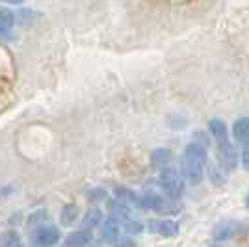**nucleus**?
<instances>
[{
  "label": "nucleus",
  "instance_id": "obj_23",
  "mask_svg": "<svg viewBox=\"0 0 249 247\" xmlns=\"http://www.w3.org/2000/svg\"><path fill=\"white\" fill-rule=\"evenodd\" d=\"M10 247H21V244H19V242H17V244H11Z\"/></svg>",
  "mask_w": 249,
  "mask_h": 247
},
{
  "label": "nucleus",
  "instance_id": "obj_14",
  "mask_svg": "<svg viewBox=\"0 0 249 247\" xmlns=\"http://www.w3.org/2000/svg\"><path fill=\"white\" fill-rule=\"evenodd\" d=\"M151 162L155 167H160V169H164L169 165L171 162V151L169 149H155L153 153H151Z\"/></svg>",
  "mask_w": 249,
  "mask_h": 247
},
{
  "label": "nucleus",
  "instance_id": "obj_9",
  "mask_svg": "<svg viewBox=\"0 0 249 247\" xmlns=\"http://www.w3.org/2000/svg\"><path fill=\"white\" fill-rule=\"evenodd\" d=\"M119 236V223L114 217H108L101 223V238L108 244H114L115 238Z\"/></svg>",
  "mask_w": 249,
  "mask_h": 247
},
{
  "label": "nucleus",
  "instance_id": "obj_15",
  "mask_svg": "<svg viewBox=\"0 0 249 247\" xmlns=\"http://www.w3.org/2000/svg\"><path fill=\"white\" fill-rule=\"evenodd\" d=\"M15 24V15L6 8H0V35L10 34Z\"/></svg>",
  "mask_w": 249,
  "mask_h": 247
},
{
  "label": "nucleus",
  "instance_id": "obj_19",
  "mask_svg": "<svg viewBox=\"0 0 249 247\" xmlns=\"http://www.w3.org/2000/svg\"><path fill=\"white\" fill-rule=\"evenodd\" d=\"M114 247H136L134 238L130 234H124V236H117L114 242Z\"/></svg>",
  "mask_w": 249,
  "mask_h": 247
},
{
  "label": "nucleus",
  "instance_id": "obj_2",
  "mask_svg": "<svg viewBox=\"0 0 249 247\" xmlns=\"http://www.w3.org/2000/svg\"><path fill=\"white\" fill-rule=\"evenodd\" d=\"M160 188L169 199H178L184 194V176L171 167H164L160 173Z\"/></svg>",
  "mask_w": 249,
  "mask_h": 247
},
{
  "label": "nucleus",
  "instance_id": "obj_11",
  "mask_svg": "<svg viewBox=\"0 0 249 247\" xmlns=\"http://www.w3.org/2000/svg\"><path fill=\"white\" fill-rule=\"evenodd\" d=\"M208 130H210V134H212L216 143L227 140V124L223 123L221 119H218V117H214V119L208 121Z\"/></svg>",
  "mask_w": 249,
  "mask_h": 247
},
{
  "label": "nucleus",
  "instance_id": "obj_12",
  "mask_svg": "<svg viewBox=\"0 0 249 247\" xmlns=\"http://www.w3.org/2000/svg\"><path fill=\"white\" fill-rule=\"evenodd\" d=\"M103 223V212L99 208H91L86 212V216L82 217V229L84 230H93L95 227H99Z\"/></svg>",
  "mask_w": 249,
  "mask_h": 247
},
{
  "label": "nucleus",
  "instance_id": "obj_18",
  "mask_svg": "<svg viewBox=\"0 0 249 247\" xmlns=\"http://www.w3.org/2000/svg\"><path fill=\"white\" fill-rule=\"evenodd\" d=\"M47 210H37V212H34L30 216V219H28V225L30 227H36V225H41V223H45V219H47Z\"/></svg>",
  "mask_w": 249,
  "mask_h": 247
},
{
  "label": "nucleus",
  "instance_id": "obj_16",
  "mask_svg": "<svg viewBox=\"0 0 249 247\" xmlns=\"http://www.w3.org/2000/svg\"><path fill=\"white\" fill-rule=\"evenodd\" d=\"M78 216H80V210H78V206L76 205H65L62 208V223L63 225H73L74 221L78 219Z\"/></svg>",
  "mask_w": 249,
  "mask_h": 247
},
{
  "label": "nucleus",
  "instance_id": "obj_6",
  "mask_svg": "<svg viewBox=\"0 0 249 247\" xmlns=\"http://www.w3.org/2000/svg\"><path fill=\"white\" fill-rule=\"evenodd\" d=\"M164 197L160 195V192L155 190V188H145L143 194L140 195V203L138 206L140 208H145V210H158L160 206L164 205Z\"/></svg>",
  "mask_w": 249,
  "mask_h": 247
},
{
  "label": "nucleus",
  "instance_id": "obj_10",
  "mask_svg": "<svg viewBox=\"0 0 249 247\" xmlns=\"http://www.w3.org/2000/svg\"><path fill=\"white\" fill-rule=\"evenodd\" d=\"M89 240H91V232H89V230H84V229H80V230L71 232L69 236L65 238L63 246H65V247H88Z\"/></svg>",
  "mask_w": 249,
  "mask_h": 247
},
{
  "label": "nucleus",
  "instance_id": "obj_20",
  "mask_svg": "<svg viewBox=\"0 0 249 247\" xmlns=\"http://www.w3.org/2000/svg\"><path fill=\"white\" fill-rule=\"evenodd\" d=\"M240 158H242V165H244V169L249 171V145L248 147H244V151H242Z\"/></svg>",
  "mask_w": 249,
  "mask_h": 247
},
{
  "label": "nucleus",
  "instance_id": "obj_3",
  "mask_svg": "<svg viewBox=\"0 0 249 247\" xmlns=\"http://www.w3.org/2000/svg\"><path fill=\"white\" fill-rule=\"evenodd\" d=\"M218 162L223 173H232L234 167L238 165V153L234 149V145L227 140L218 141Z\"/></svg>",
  "mask_w": 249,
  "mask_h": 247
},
{
  "label": "nucleus",
  "instance_id": "obj_21",
  "mask_svg": "<svg viewBox=\"0 0 249 247\" xmlns=\"http://www.w3.org/2000/svg\"><path fill=\"white\" fill-rule=\"evenodd\" d=\"M4 2H8V4H21L22 0H4Z\"/></svg>",
  "mask_w": 249,
  "mask_h": 247
},
{
  "label": "nucleus",
  "instance_id": "obj_1",
  "mask_svg": "<svg viewBox=\"0 0 249 247\" xmlns=\"http://www.w3.org/2000/svg\"><path fill=\"white\" fill-rule=\"evenodd\" d=\"M207 149L203 143H190L184 149L182 158V173L190 184H199L205 175V165H207Z\"/></svg>",
  "mask_w": 249,
  "mask_h": 247
},
{
  "label": "nucleus",
  "instance_id": "obj_17",
  "mask_svg": "<svg viewBox=\"0 0 249 247\" xmlns=\"http://www.w3.org/2000/svg\"><path fill=\"white\" fill-rule=\"evenodd\" d=\"M121 225H123L124 232H126V234H130V236H132V234H140V232L143 230V225H142L140 221L132 219V217H130V219H126L124 223H121Z\"/></svg>",
  "mask_w": 249,
  "mask_h": 247
},
{
  "label": "nucleus",
  "instance_id": "obj_5",
  "mask_svg": "<svg viewBox=\"0 0 249 247\" xmlns=\"http://www.w3.org/2000/svg\"><path fill=\"white\" fill-rule=\"evenodd\" d=\"M242 229H244V225L236 219H225V221H219L218 225L212 229V238L216 242H225V240L238 236Z\"/></svg>",
  "mask_w": 249,
  "mask_h": 247
},
{
  "label": "nucleus",
  "instance_id": "obj_24",
  "mask_svg": "<svg viewBox=\"0 0 249 247\" xmlns=\"http://www.w3.org/2000/svg\"><path fill=\"white\" fill-rule=\"evenodd\" d=\"M62 247H65V246H62Z\"/></svg>",
  "mask_w": 249,
  "mask_h": 247
},
{
  "label": "nucleus",
  "instance_id": "obj_22",
  "mask_svg": "<svg viewBox=\"0 0 249 247\" xmlns=\"http://www.w3.org/2000/svg\"><path fill=\"white\" fill-rule=\"evenodd\" d=\"M246 206L249 208V194H248V197H246Z\"/></svg>",
  "mask_w": 249,
  "mask_h": 247
},
{
  "label": "nucleus",
  "instance_id": "obj_8",
  "mask_svg": "<svg viewBox=\"0 0 249 247\" xmlns=\"http://www.w3.org/2000/svg\"><path fill=\"white\" fill-rule=\"evenodd\" d=\"M149 227L164 238H175L178 234V223L173 219H164L160 223H149Z\"/></svg>",
  "mask_w": 249,
  "mask_h": 247
},
{
  "label": "nucleus",
  "instance_id": "obj_4",
  "mask_svg": "<svg viewBox=\"0 0 249 247\" xmlns=\"http://www.w3.org/2000/svg\"><path fill=\"white\" fill-rule=\"evenodd\" d=\"M60 236H62V232H60L58 227L41 225L32 234V242L36 247H52L60 242Z\"/></svg>",
  "mask_w": 249,
  "mask_h": 247
},
{
  "label": "nucleus",
  "instance_id": "obj_13",
  "mask_svg": "<svg viewBox=\"0 0 249 247\" xmlns=\"http://www.w3.org/2000/svg\"><path fill=\"white\" fill-rule=\"evenodd\" d=\"M115 201L123 203L124 206H138L140 203V197L136 195L134 192H130L128 188H115Z\"/></svg>",
  "mask_w": 249,
  "mask_h": 247
},
{
  "label": "nucleus",
  "instance_id": "obj_7",
  "mask_svg": "<svg viewBox=\"0 0 249 247\" xmlns=\"http://www.w3.org/2000/svg\"><path fill=\"white\" fill-rule=\"evenodd\" d=\"M232 138L244 147L249 145V117H240L232 123Z\"/></svg>",
  "mask_w": 249,
  "mask_h": 247
}]
</instances>
